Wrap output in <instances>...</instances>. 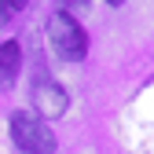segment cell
I'll list each match as a JSON object with an SVG mask.
<instances>
[{"label":"cell","mask_w":154,"mask_h":154,"mask_svg":"<svg viewBox=\"0 0 154 154\" xmlns=\"http://www.w3.org/2000/svg\"><path fill=\"white\" fill-rule=\"evenodd\" d=\"M11 136H15V143L22 147L26 154H51L55 150L51 128L37 118V114H29V110H18L11 118Z\"/></svg>","instance_id":"obj_2"},{"label":"cell","mask_w":154,"mask_h":154,"mask_svg":"<svg viewBox=\"0 0 154 154\" xmlns=\"http://www.w3.org/2000/svg\"><path fill=\"white\" fill-rule=\"evenodd\" d=\"M4 4H8L11 11H18V8H26V0H4Z\"/></svg>","instance_id":"obj_7"},{"label":"cell","mask_w":154,"mask_h":154,"mask_svg":"<svg viewBox=\"0 0 154 154\" xmlns=\"http://www.w3.org/2000/svg\"><path fill=\"white\" fill-rule=\"evenodd\" d=\"M33 103H37V110L41 114H48V118H59V114L66 110V92L55 85V81H48V77H41V81L33 85Z\"/></svg>","instance_id":"obj_3"},{"label":"cell","mask_w":154,"mask_h":154,"mask_svg":"<svg viewBox=\"0 0 154 154\" xmlns=\"http://www.w3.org/2000/svg\"><path fill=\"white\" fill-rule=\"evenodd\" d=\"M8 18H11V8L4 4V0H0V26H4V22H8Z\"/></svg>","instance_id":"obj_6"},{"label":"cell","mask_w":154,"mask_h":154,"mask_svg":"<svg viewBox=\"0 0 154 154\" xmlns=\"http://www.w3.org/2000/svg\"><path fill=\"white\" fill-rule=\"evenodd\" d=\"M110 4H125V0H110Z\"/></svg>","instance_id":"obj_8"},{"label":"cell","mask_w":154,"mask_h":154,"mask_svg":"<svg viewBox=\"0 0 154 154\" xmlns=\"http://www.w3.org/2000/svg\"><path fill=\"white\" fill-rule=\"evenodd\" d=\"M63 4V11H81V8H88V0H59Z\"/></svg>","instance_id":"obj_5"},{"label":"cell","mask_w":154,"mask_h":154,"mask_svg":"<svg viewBox=\"0 0 154 154\" xmlns=\"http://www.w3.org/2000/svg\"><path fill=\"white\" fill-rule=\"evenodd\" d=\"M48 41L59 51V59H66V63H81L88 51V37H85L81 22L70 18V11H55L48 18Z\"/></svg>","instance_id":"obj_1"},{"label":"cell","mask_w":154,"mask_h":154,"mask_svg":"<svg viewBox=\"0 0 154 154\" xmlns=\"http://www.w3.org/2000/svg\"><path fill=\"white\" fill-rule=\"evenodd\" d=\"M18 70H22V44L18 41H4L0 44V88H11Z\"/></svg>","instance_id":"obj_4"}]
</instances>
